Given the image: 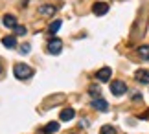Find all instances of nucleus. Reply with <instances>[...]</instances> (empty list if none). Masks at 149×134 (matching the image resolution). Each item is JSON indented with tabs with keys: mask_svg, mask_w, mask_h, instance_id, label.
Listing matches in <instances>:
<instances>
[{
	"mask_svg": "<svg viewBox=\"0 0 149 134\" xmlns=\"http://www.w3.org/2000/svg\"><path fill=\"white\" fill-rule=\"evenodd\" d=\"M13 31H15V35H26V26L17 24V26L13 28Z\"/></svg>",
	"mask_w": 149,
	"mask_h": 134,
	"instance_id": "16",
	"label": "nucleus"
},
{
	"mask_svg": "<svg viewBox=\"0 0 149 134\" xmlns=\"http://www.w3.org/2000/svg\"><path fill=\"white\" fill-rule=\"evenodd\" d=\"M111 75H112V68L105 66V68H101V70L96 72V79H98L100 83H107V81H111Z\"/></svg>",
	"mask_w": 149,
	"mask_h": 134,
	"instance_id": "4",
	"label": "nucleus"
},
{
	"mask_svg": "<svg viewBox=\"0 0 149 134\" xmlns=\"http://www.w3.org/2000/svg\"><path fill=\"white\" fill-rule=\"evenodd\" d=\"M92 11H94V15L101 17V15H105L107 11H109V4H105V2H96L92 6Z\"/></svg>",
	"mask_w": 149,
	"mask_h": 134,
	"instance_id": "6",
	"label": "nucleus"
},
{
	"mask_svg": "<svg viewBox=\"0 0 149 134\" xmlns=\"http://www.w3.org/2000/svg\"><path fill=\"white\" fill-rule=\"evenodd\" d=\"M74 116H76V110L74 108H65L61 112V119L63 121H70V119H74Z\"/></svg>",
	"mask_w": 149,
	"mask_h": 134,
	"instance_id": "9",
	"label": "nucleus"
},
{
	"mask_svg": "<svg viewBox=\"0 0 149 134\" xmlns=\"http://www.w3.org/2000/svg\"><path fill=\"white\" fill-rule=\"evenodd\" d=\"M134 79L138 81V83H142V85H149V72L147 70H136Z\"/></svg>",
	"mask_w": 149,
	"mask_h": 134,
	"instance_id": "7",
	"label": "nucleus"
},
{
	"mask_svg": "<svg viewBox=\"0 0 149 134\" xmlns=\"http://www.w3.org/2000/svg\"><path fill=\"white\" fill-rule=\"evenodd\" d=\"M2 44L6 46V48H15V46H17L15 35H6V37H2Z\"/></svg>",
	"mask_w": 149,
	"mask_h": 134,
	"instance_id": "8",
	"label": "nucleus"
},
{
	"mask_svg": "<svg viewBox=\"0 0 149 134\" xmlns=\"http://www.w3.org/2000/svg\"><path fill=\"white\" fill-rule=\"evenodd\" d=\"M39 13H41L42 17H50V15L55 13V8H54V6H42V8L39 9Z\"/></svg>",
	"mask_w": 149,
	"mask_h": 134,
	"instance_id": "12",
	"label": "nucleus"
},
{
	"mask_svg": "<svg viewBox=\"0 0 149 134\" xmlns=\"http://www.w3.org/2000/svg\"><path fill=\"white\" fill-rule=\"evenodd\" d=\"M30 50H31V46L28 44V42L20 46V53H24V55H26V53H30Z\"/></svg>",
	"mask_w": 149,
	"mask_h": 134,
	"instance_id": "17",
	"label": "nucleus"
},
{
	"mask_svg": "<svg viewBox=\"0 0 149 134\" xmlns=\"http://www.w3.org/2000/svg\"><path fill=\"white\" fill-rule=\"evenodd\" d=\"M2 22H4L6 28H15V26H17V19H15L13 15H4Z\"/></svg>",
	"mask_w": 149,
	"mask_h": 134,
	"instance_id": "10",
	"label": "nucleus"
},
{
	"mask_svg": "<svg viewBox=\"0 0 149 134\" xmlns=\"http://www.w3.org/2000/svg\"><path fill=\"white\" fill-rule=\"evenodd\" d=\"M90 94H92V96H96V94H100V86H90Z\"/></svg>",
	"mask_w": 149,
	"mask_h": 134,
	"instance_id": "18",
	"label": "nucleus"
},
{
	"mask_svg": "<svg viewBox=\"0 0 149 134\" xmlns=\"http://www.w3.org/2000/svg\"><path fill=\"white\" fill-rule=\"evenodd\" d=\"M92 107L96 110H100V112H107V110H109V103L103 99V97H96V99H92Z\"/></svg>",
	"mask_w": 149,
	"mask_h": 134,
	"instance_id": "5",
	"label": "nucleus"
},
{
	"mask_svg": "<svg viewBox=\"0 0 149 134\" xmlns=\"http://www.w3.org/2000/svg\"><path fill=\"white\" fill-rule=\"evenodd\" d=\"M100 134H116V129H114L112 125H103Z\"/></svg>",
	"mask_w": 149,
	"mask_h": 134,
	"instance_id": "15",
	"label": "nucleus"
},
{
	"mask_svg": "<svg viewBox=\"0 0 149 134\" xmlns=\"http://www.w3.org/2000/svg\"><path fill=\"white\" fill-rule=\"evenodd\" d=\"M61 50H63V40L61 39H52L48 42V51L52 55H59Z\"/></svg>",
	"mask_w": 149,
	"mask_h": 134,
	"instance_id": "3",
	"label": "nucleus"
},
{
	"mask_svg": "<svg viewBox=\"0 0 149 134\" xmlns=\"http://www.w3.org/2000/svg\"><path fill=\"white\" fill-rule=\"evenodd\" d=\"M13 74H15L17 79H22V81H24V79H30L31 75H33V68L28 66V65H22V62H19V65H15Z\"/></svg>",
	"mask_w": 149,
	"mask_h": 134,
	"instance_id": "1",
	"label": "nucleus"
},
{
	"mask_svg": "<svg viewBox=\"0 0 149 134\" xmlns=\"http://www.w3.org/2000/svg\"><path fill=\"white\" fill-rule=\"evenodd\" d=\"M111 92L114 96H123L125 92H127V85H125L123 81H112L111 83Z\"/></svg>",
	"mask_w": 149,
	"mask_h": 134,
	"instance_id": "2",
	"label": "nucleus"
},
{
	"mask_svg": "<svg viewBox=\"0 0 149 134\" xmlns=\"http://www.w3.org/2000/svg\"><path fill=\"white\" fill-rule=\"evenodd\" d=\"M138 55H140V59L149 61V46L147 44H144V46H140V48H138Z\"/></svg>",
	"mask_w": 149,
	"mask_h": 134,
	"instance_id": "11",
	"label": "nucleus"
},
{
	"mask_svg": "<svg viewBox=\"0 0 149 134\" xmlns=\"http://www.w3.org/2000/svg\"><path fill=\"white\" fill-rule=\"evenodd\" d=\"M61 24H63L61 20H54V22H52V24H50L48 31H50V33H57V31H59V28H61Z\"/></svg>",
	"mask_w": 149,
	"mask_h": 134,
	"instance_id": "14",
	"label": "nucleus"
},
{
	"mask_svg": "<svg viewBox=\"0 0 149 134\" xmlns=\"http://www.w3.org/2000/svg\"><path fill=\"white\" fill-rule=\"evenodd\" d=\"M57 131H59V123H57V121H52V123H48L46 127H44V132L46 134H54Z\"/></svg>",
	"mask_w": 149,
	"mask_h": 134,
	"instance_id": "13",
	"label": "nucleus"
},
{
	"mask_svg": "<svg viewBox=\"0 0 149 134\" xmlns=\"http://www.w3.org/2000/svg\"><path fill=\"white\" fill-rule=\"evenodd\" d=\"M0 72H2V66H0Z\"/></svg>",
	"mask_w": 149,
	"mask_h": 134,
	"instance_id": "19",
	"label": "nucleus"
}]
</instances>
